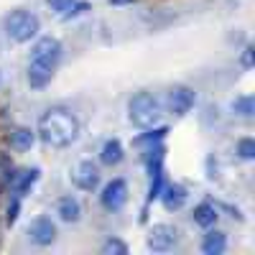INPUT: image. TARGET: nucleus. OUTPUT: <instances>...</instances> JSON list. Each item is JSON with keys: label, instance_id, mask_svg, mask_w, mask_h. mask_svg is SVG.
Segmentation results:
<instances>
[{"label": "nucleus", "instance_id": "nucleus-2", "mask_svg": "<svg viewBox=\"0 0 255 255\" xmlns=\"http://www.w3.org/2000/svg\"><path fill=\"white\" fill-rule=\"evenodd\" d=\"M61 59V44L59 38L54 36H44L33 44L31 51V64H28V84L36 90L46 87L51 82L54 72H56V64Z\"/></svg>", "mask_w": 255, "mask_h": 255}, {"label": "nucleus", "instance_id": "nucleus-10", "mask_svg": "<svg viewBox=\"0 0 255 255\" xmlns=\"http://www.w3.org/2000/svg\"><path fill=\"white\" fill-rule=\"evenodd\" d=\"M56 215H59L61 222H79V217H82V204H79V199H74V197H61V199L56 202Z\"/></svg>", "mask_w": 255, "mask_h": 255}, {"label": "nucleus", "instance_id": "nucleus-23", "mask_svg": "<svg viewBox=\"0 0 255 255\" xmlns=\"http://www.w3.org/2000/svg\"><path fill=\"white\" fill-rule=\"evenodd\" d=\"M243 64H245V67H248V69L253 67V49H250V46L245 49V56H243Z\"/></svg>", "mask_w": 255, "mask_h": 255}, {"label": "nucleus", "instance_id": "nucleus-21", "mask_svg": "<svg viewBox=\"0 0 255 255\" xmlns=\"http://www.w3.org/2000/svg\"><path fill=\"white\" fill-rule=\"evenodd\" d=\"M166 135V128H158V130H151L148 135H140L138 140H135V145H143V143H153V140H158V138H163Z\"/></svg>", "mask_w": 255, "mask_h": 255}, {"label": "nucleus", "instance_id": "nucleus-11", "mask_svg": "<svg viewBox=\"0 0 255 255\" xmlns=\"http://www.w3.org/2000/svg\"><path fill=\"white\" fill-rule=\"evenodd\" d=\"M161 197H163V207H166L168 212H174V209H181V207H184V202H186V189L179 186V184H171V186L163 189Z\"/></svg>", "mask_w": 255, "mask_h": 255}, {"label": "nucleus", "instance_id": "nucleus-5", "mask_svg": "<svg viewBox=\"0 0 255 255\" xmlns=\"http://www.w3.org/2000/svg\"><path fill=\"white\" fill-rule=\"evenodd\" d=\"M148 248L153 253H166L179 243V230L174 225H153L148 230Z\"/></svg>", "mask_w": 255, "mask_h": 255}, {"label": "nucleus", "instance_id": "nucleus-4", "mask_svg": "<svg viewBox=\"0 0 255 255\" xmlns=\"http://www.w3.org/2000/svg\"><path fill=\"white\" fill-rule=\"evenodd\" d=\"M41 23L38 18L28 10H13L8 18H5V33L18 41V44H26V41H31L36 33H38Z\"/></svg>", "mask_w": 255, "mask_h": 255}, {"label": "nucleus", "instance_id": "nucleus-6", "mask_svg": "<svg viewBox=\"0 0 255 255\" xmlns=\"http://www.w3.org/2000/svg\"><path fill=\"white\" fill-rule=\"evenodd\" d=\"M166 105H168V113L171 115H176V118L186 115L191 108H194V90L184 87V84H176V87L168 90Z\"/></svg>", "mask_w": 255, "mask_h": 255}, {"label": "nucleus", "instance_id": "nucleus-9", "mask_svg": "<svg viewBox=\"0 0 255 255\" xmlns=\"http://www.w3.org/2000/svg\"><path fill=\"white\" fill-rule=\"evenodd\" d=\"M28 238H31V243H36V245H51L54 240H56V225L49 220V217H38V220H33L31 222V227H28Z\"/></svg>", "mask_w": 255, "mask_h": 255}, {"label": "nucleus", "instance_id": "nucleus-20", "mask_svg": "<svg viewBox=\"0 0 255 255\" xmlns=\"http://www.w3.org/2000/svg\"><path fill=\"white\" fill-rule=\"evenodd\" d=\"M102 253H105V255H110V253H120V255H125V253H128V245L120 243V240H108V243L102 245Z\"/></svg>", "mask_w": 255, "mask_h": 255}, {"label": "nucleus", "instance_id": "nucleus-24", "mask_svg": "<svg viewBox=\"0 0 255 255\" xmlns=\"http://www.w3.org/2000/svg\"><path fill=\"white\" fill-rule=\"evenodd\" d=\"M110 3H128V0H110Z\"/></svg>", "mask_w": 255, "mask_h": 255}, {"label": "nucleus", "instance_id": "nucleus-19", "mask_svg": "<svg viewBox=\"0 0 255 255\" xmlns=\"http://www.w3.org/2000/svg\"><path fill=\"white\" fill-rule=\"evenodd\" d=\"M38 179V168H31V171H23V176H20V181L15 184V191H26L33 181Z\"/></svg>", "mask_w": 255, "mask_h": 255}, {"label": "nucleus", "instance_id": "nucleus-15", "mask_svg": "<svg viewBox=\"0 0 255 255\" xmlns=\"http://www.w3.org/2000/svg\"><path fill=\"white\" fill-rule=\"evenodd\" d=\"M217 207L215 204H209V202H204V204H199L197 209H194V222L199 225V227H212L217 222Z\"/></svg>", "mask_w": 255, "mask_h": 255}, {"label": "nucleus", "instance_id": "nucleus-3", "mask_svg": "<svg viewBox=\"0 0 255 255\" xmlns=\"http://www.w3.org/2000/svg\"><path fill=\"white\" fill-rule=\"evenodd\" d=\"M128 115L138 128H153L161 120V102L158 97H153L151 92H138L130 105H128Z\"/></svg>", "mask_w": 255, "mask_h": 255}, {"label": "nucleus", "instance_id": "nucleus-16", "mask_svg": "<svg viewBox=\"0 0 255 255\" xmlns=\"http://www.w3.org/2000/svg\"><path fill=\"white\" fill-rule=\"evenodd\" d=\"M46 3H49L51 10H56L59 15H74V13H79V10L87 8L84 3H77V0H46Z\"/></svg>", "mask_w": 255, "mask_h": 255}, {"label": "nucleus", "instance_id": "nucleus-22", "mask_svg": "<svg viewBox=\"0 0 255 255\" xmlns=\"http://www.w3.org/2000/svg\"><path fill=\"white\" fill-rule=\"evenodd\" d=\"M15 217H18V202H13V207H8V222L10 225L15 222Z\"/></svg>", "mask_w": 255, "mask_h": 255}, {"label": "nucleus", "instance_id": "nucleus-13", "mask_svg": "<svg viewBox=\"0 0 255 255\" xmlns=\"http://www.w3.org/2000/svg\"><path fill=\"white\" fill-rule=\"evenodd\" d=\"M123 143L120 140H108V143H105L102 145V151H100V161L105 163V166H118L120 161H123Z\"/></svg>", "mask_w": 255, "mask_h": 255}, {"label": "nucleus", "instance_id": "nucleus-8", "mask_svg": "<svg viewBox=\"0 0 255 255\" xmlns=\"http://www.w3.org/2000/svg\"><path fill=\"white\" fill-rule=\"evenodd\" d=\"M100 202L105 209H110V212H118L125 207L128 202V184L123 179H113L108 186L102 189V194H100Z\"/></svg>", "mask_w": 255, "mask_h": 255}, {"label": "nucleus", "instance_id": "nucleus-14", "mask_svg": "<svg viewBox=\"0 0 255 255\" xmlns=\"http://www.w3.org/2000/svg\"><path fill=\"white\" fill-rule=\"evenodd\" d=\"M225 248H227V235L220 232V230L209 232V235L204 238V243H202V253L204 255H220V253H225Z\"/></svg>", "mask_w": 255, "mask_h": 255}, {"label": "nucleus", "instance_id": "nucleus-7", "mask_svg": "<svg viewBox=\"0 0 255 255\" xmlns=\"http://www.w3.org/2000/svg\"><path fill=\"white\" fill-rule=\"evenodd\" d=\"M72 181L77 189L82 191H95L100 186V168L97 163L92 161H79L74 168H72Z\"/></svg>", "mask_w": 255, "mask_h": 255}, {"label": "nucleus", "instance_id": "nucleus-1", "mask_svg": "<svg viewBox=\"0 0 255 255\" xmlns=\"http://www.w3.org/2000/svg\"><path fill=\"white\" fill-rule=\"evenodd\" d=\"M38 138L51 148H67L79 135V120L64 108H51L38 118Z\"/></svg>", "mask_w": 255, "mask_h": 255}, {"label": "nucleus", "instance_id": "nucleus-17", "mask_svg": "<svg viewBox=\"0 0 255 255\" xmlns=\"http://www.w3.org/2000/svg\"><path fill=\"white\" fill-rule=\"evenodd\" d=\"M232 110H235L240 118H253V113H255V100H253L250 95H243V97H238L235 102H232Z\"/></svg>", "mask_w": 255, "mask_h": 255}, {"label": "nucleus", "instance_id": "nucleus-12", "mask_svg": "<svg viewBox=\"0 0 255 255\" xmlns=\"http://www.w3.org/2000/svg\"><path fill=\"white\" fill-rule=\"evenodd\" d=\"M8 140H10V145L15 148V151H28V148L33 145V140H36V133L31 130V128H13Z\"/></svg>", "mask_w": 255, "mask_h": 255}, {"label": "nucleus", "instance_id": "nucleus-18", "mask_svg": "<svg viewBox=\"0 0 255 255\" xmlns=\"http://www.w3.org/2000/svg\"><path fill=\"white\" fill-rule=\"evenodd\" d=\"M238 153H240V158H245V161L255 158V140H253V138H243V140L238 143Z\"/></svg>", "mask_w": 255, "mask_h": 255}]
</instances>
